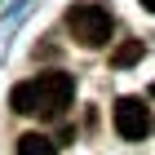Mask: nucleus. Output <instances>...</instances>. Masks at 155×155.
Segmentation results:
<instances>
[{"label": "nucleus", "mask_w": 155, "mask_h": 155, "mask_svg": "<svg viewBox=\"0 0 155 155\" xmlns=\"http://www.w3.org/2000/svg\"><path fill=\"white\" fill-rule=\"evenodd\" d=\"M75 97V80L67 71H45V75H31L22 80L18 89L9 93V107L18 115H40V120H53L71 107Z\"/></svg>", "instance_id": "obj_1"}, {"label": "nucleus", "mask_w": 155, "mask_h": 155, "mask_svg": "<svg viewBox=\"0 0 155 155\" xmlns=\"http://www.w3.org/2000/svg\"><path fill=\"white\" fill-rule=\"evenodd\" d=\"M67 27H71V36L80 40L84 49H102V45H111V31H115L111 13L102 9V5H75V9L67 13Z\"/></svg>", "instance_id": "obj_2"}, {"label": "nucleus", "mask_w": 155, "mask_h": 155, "mask_svg": "<svg viewBox=\"0 0 155 155\" xmlns=\"http://www.w3.org/2000/svg\"><path fill=\"white\" fill-rule=\"evenodd\" d=\"M111 120H115V133L129 137V142H142L146 133L155 129V120H151V111H146L142 97H120L115 111H111Z\"/></svg>", "instance_id": "obj_3"}, {"label": "nucleus", "mask_w": 155, "mask_h": 155, "mask_svg": "<svg viewBox=\"0 0 155 155\" xmlns=\"http://www.w3.org/2000/svg\"><path fill=\"white\" fill-rule=\"evenodd\" d=\"M18 155H58V146L49 142L45 133H27L22 142H18Z\"/></svg>", "instance_id": "obj_4"}, {"label": "nucleus", "mask_w": 155, "mask_h": 155, "mask_svg": "<svg viewBox=\"0 0 155 155\" xmlns=\"http://www.w3.org/2000/svg\"><path fill=\"white\" fill-rule=\"evenodd\" d=\"M137 58H142V40H129V45H120L111 53V67H133Z\"/></svg>", "instance_id": "obj_5"}, {"label": "nucleus", "mask_w": 155, "mask_h": 155, "mask_svg": "<svg viewBox=\"0 0 155 155\" xmlns=\"http://www.w3.org/2000/svg\"><path fill=\"white\" fill-rule=\"evenodd\" d=\"M142 9H151V13H155V0H142Z\"/></svg>", "instance_id": "obj_6"}, {"label": "nucleus", "mask_w": 155, "mask_h": 155, "mask_svg": "<svg viewBox=\"0 0 155 155\" xmlns=\"http://www.w3.org/2000/svg\"><path fill=\"white\" fill-rule=\"evenodd\" d=\"M151 93H155V84H151Z\"/></svg>", "instance_id": "obj_7"}]
</instances>
